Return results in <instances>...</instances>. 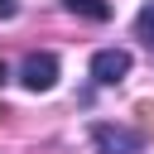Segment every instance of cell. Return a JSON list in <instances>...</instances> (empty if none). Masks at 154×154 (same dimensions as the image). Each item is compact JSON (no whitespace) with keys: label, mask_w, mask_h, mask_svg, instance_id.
<instances>
[{"label":"cell","mask_w":154,"mask_h":154,"mask_svg":"<svg viewBox=\"0 0 154 154\" xmlns=\"http://www.w3.org/2000/svg\"><path fill=\"white\" fill-rule=\"evenodd\" d=\"M91 144H96V154H144V140L130 125H111V120L91 125Z\"/></svg>","instance_id":"cell-1"},{"label":"cell","mask_w":154,"mask_h":154,"mask_svg":"<svg viewBox=\"0 0 154 154\" xmlns=\"http://www.w3.org/2000/svg\"><path fill=\"white\" fill-rule=\"evenodd\" d=\"M130 48H96L91 53V77H96V87H116V82H125L130 77Z\"/></svg>","instance_id":"cell-2"},{"label":"cell","mask_w":154,"mask_h":154,"mask_svg":"<svg viewBox=\"0 0 154 154\" xmlns=\"http://www.w3.org/2000/svg\"><path fill=\"white\" fill-rule=\"evenodd\" d=\"M19 82H24L29 91H53V87H58V58H53V53H29V58L19 63Z\"/></svg>","instance_id":"cell-3"},{"label":"cell","mask_w":154,"mask_h":154,"mask_svg":"<svg viewBox=\"0 0 154 154\" xmlns=\"http://www.w3.org/2000/svg\"><path fill=\"white\" fill-rule=\"evenodd\" d=\"M72 14H82V19H96V24H106L111 19V5L106 0H63Z\"/></svg>","instance_id":"cell-4"},{"label":"cell","mask_w":154,"mask_h":154,"mask_svg":"<svg viewBox=\"0 0 154 154\" xmlns=\"http://www.w3.org/2000/svg\"><path fill=\"white\" fill-rule=\"evenodd\" d=\"M135 34H140V38H144V43L154 48V0H149V5L140 10V19H135Z\"/></svg>","instance_id":"cell-5"},{"label":"cell","mask_w":154,"mask_h":154,"mask_svg":"<svg viewBox=\"0 0 154 154\" xmlns=\"http://www.w3.org/2000/svg\"><path fill=\"white\" fill-rule=\"evenodd\" d=\"M140 116H144V130L154 135V101H140Z\"/></svg>","instance_id":"cell-6"},{"label":"cell","mask_w":154,"mask_h":154,"mask_svg":"<svg viewBox=\"0 0 154 154\" xmlns=\"http://www.w3.org/2000/svg\"><path fill=\"white\" fill-rule=\"evenodd\" d=\"M14 14V0H0V19H10Z\"/></svg>","instance_id":"cell-7"},{"label":"cell","mask_w":154,"mask_h":154,"mask_svg":"<svg viewBox=\"0 0 154 154\" xmlns=\"http://www.w3.org/2000/svg\"><path fill=\"white\" fill-rule=\"evenodd\" d=\"M0 82H5V63H0Z\"/></svg>","instance_id":"cell-8"}]
</instances>
